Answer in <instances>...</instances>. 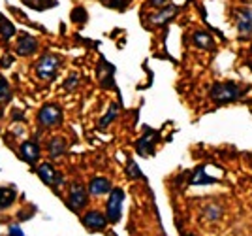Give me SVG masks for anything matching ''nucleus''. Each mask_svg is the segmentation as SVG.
Segmentation results:
<instances>
[{"label": "nucleus", "instance_id": "1", "mask_svg": "<svg viewBox=\"0 0 252 236\" xmlns=\"http://www.w3.org/2000/svg\"><path fill=\"white\" fill-rule=\"evenodd\" d=\"M247 89L249 87L237 81H217L209 89V97L215 104H228V102H235L245 97Z\"/></svg>", "mask_w": 252, "mask_h": 236}, {"label": "nucleus", "instance_id": "2", "mask_svg": "<svg viewBox=\"0 0 252 236\" xmlns=\"http://www.w3.org/2000/svg\"><path fill=\"white\" fill-rule=\"evenodd\" d=\"M123 204H125V191L121 187H113L107 197L105 204V217L109 223H119L123 217Z\"/></svg>", "mask_w": 252, "mask_h": 236}, {"label": "nucleus", "instance_id": "3", "mask_svg": "<svg viewBox=\"0 0 252 236\" xmlns=\"http://www.w3.org/2000/svg\"><path fill=\"white\" fill-rule=\"evenodd\" d=\"M64 112L59 104H43L38 112V123L45 129H55L59 125H63Z\"/></svg>", "mask_w": 252, "mask_h": 236}, {"label": "nucleus", "instance_id": "4", "mask_svg": "<svg viewBox=\"0 0 252 236\" xmlns=\"http://www.w3.org/2000/svg\"><path fill=\"white\" fill-rule=\"evenodd\" d=\"M61 66V59L53 53H45L40 57V61L36 63V76L43 79V81H51L59 72Z\"/></svg>", "mask_w": 252, "mask_h": 236}, {"label": "nucleus", "instance_id": "5", "mask_svg": "<svg viewBox=\"0 0 252 236\" xmlns=\"http://www.w3.org/2000/svg\"><path fill=\"white\" fill-rule=\"evenodd\" d=\"M89 202V191H85V187L81 183H70V191H68V208L72 212H79L83 210Z\"/></svg>", "mask_w": 252, "mask_h": 236}, {"label": "nucleus", "instance_id": "6", "mask_svg": "<svg viewBox=\"0 0 252 236\" xmlns=\"http://www.w3.org/2000/svg\"><path fill=\"white\" fill-rule=\"evenodd\" d=\"M38 176L45 185H49L53 189H59L64 185V176L59 170H55L51 162H42L38 166Z\"/></svg>", "mask_w": 252, "mask_h": 236}, {"label": "nucleus", "instance_id": "7", "mask_svg": "<svg viewBox=\"0 0 252 236\" xmlns=\"http://www.w3.org/2000/svg\"><path fill=\"white\" fill-rule=\"evenodd\" d=\"M81 221H83V227H87V231H91V233H100V231H104L105 225H107L105 214L98 212V210H89V212L83 215Z\"/></svg>", "mask_w": 252, "mask_h": 236}, {"label": "nucleus", "instance_id": "8", "mask_svg": "<svg viewBox=\"0 0 252 236\" xmlns=\"http://www.w3.org/2000/svg\"><path fill=\"white\" fill-rule=\"evenodd\" d=\"M38 51V40L27 33H21L17 36V42H15V53L21 55V57H31L32 53Z\"/></svg>", "mask_w": 252, "mask_h": 236}, {"label": "nucleus", "instance_id": "9", "mask_svg": "<svg viewBox=\"0 0 252 236\" xmlns=\"http://www.w3.org/2000/svg\"><path fill=\"white\" fill-rule=\"evenodd\" d=\"M235 27L241 38H252V8H243L237 13Z\"/></svg>", "mask_w": 252, "mask_h": 236}, {"label": "nucleus", "instance_id": "10", "mask_svg": "<svg viewBox=\"0 0 252 236\" xmlns=\"http://www.w3.org/2000/svg\"><path fill=\"white\" fill-rule=\"evenodd\" d=\"M19 155H21V159L25 162L36 164L38 159H40V146L36 142H32V140H27V142H23L21 148H19Z\"/></svg>", "mask_w": 252, "mask_h": 236}, {"label": "nucleus", "instance_id": "11", "mask_svg": "<svg viewBox=\"0 0 252 236\" xmlns=\"http://www.w3.org/2000/svg\"><path fill=\"white\" fill-rule=\"evenodd\" d=\"M177 6H173V4H166V6H162V8H158V11H155L153 15H151V23L153 25H157V27H160V25H164V23H168L169 19H173L175 17V13H177Z\"/></svg>", "mask_w": 252, "mask_h": 236}, {"label": "nucleus", "instance_id": "12", "mask_svg": "<svg viewBox=\"0 0 252 236\" xmlns=\"http://www.w3.org/2000/svg\"><path fill=\"white\" fill-rule=\"evenodd\" d=\"M111 182L107 178H93L89 182V195L91 197H102V195L111 193Z\"/></svg>", "mask_w": 252, "mask_h": 236}, {"label": "nucleus", "instance_id": "13", "mask_svg": "<svg viewBox=\"0 0 252 236\" xmlns=\"http://www.w3.org/2000/svg\"><path fill=\"white\" fill-rule=\"evenodd\" d=\"M66 148H68V144H66V140L63 136H53L49 140V144H47V153H49L51 159H59L66 153Z\"/></svg>", "mask_w": 252, "mask_h": 236}, {"label": "nucleus", "instance_id": "14", "mask_svg": "<svg viewBox=\"0 0 252 236\" xmlns=\"http://www.w3.org/2000/svg\"><path fill=\"white\" fill-rule=\"evenodd\" d=\"M192 43L196 47H200V49H213L215 47L213 36L209 33H205V31H196V33L192 34Z\"/></svg>", "mask_w": 252, "mask_h": 236}, {"label": "nucleus", "instance_id": "15", "mask_svg": "<svg viewBox=\"0 0 252 236\" xmlns=\"http://www.w3.org/2000/svg\"><path fill=\"white\" fill-rule=\"evenodd\" d=\"M158 134L157 132H147L145 136H141L139 142H137V151L141 153V155H149L153 148H155V142H157Z\"/></svg>", "mask_w": 252, "mask_h": 236}, {"label": "nucleus", "instance_id": "16", "mask_svg": "<svg viewBox=\"0 0 252 236\" xmlns=\"http://www.w3.org/2000/svg\"><path fill=\"white\" fill-rule=\"evenodd\" d=\"M15 189H11V187H2L0 189V210H8L11 204L15 202Z\"/></svg>", "mask_w": 252, "mask_h": 236}, {"label": "nucleus", "instance_id": "17", "mask_svg": "<svg viewBox=\"0 0 252 236\" xmlns=\"http://www.w3.org/2000/svg\"><path fill=\"white\" fill-rule=\"evenodd\" d=\"M217 180L211 178L205 174V166H198V170L194 172V176L190 178V183L192 185H209V183H215Z\"/></svg>", "mask_w": 252, "mask_h": 236}, {"label": "nucleus", "instance_id": "18", "mask_svg": "<svg viewBox=\"0 0 252 236\" xmlns=\"http://www.w3.org/2000/svg\"><path fill=\"white\" fill-rule=\"evenodd\" d=\"M15 27H13V23L10 21V19H6L4 15H0V34H2V38L4 40H10V38H13L15 36Z\"/></svg>", "mask_w": 252, "mask_h": 236}, {"label": "nucleus", "instance_id": "19", "mask_svg": "<svg viewBox=\"0 0 252 236\" xmlns=\"http://www.w3.org/2000/svg\"><path fill=\"white\" fill-rule=\"evenodd\" d=\"M117 118H119V104H111V106H109V110H107V114L100 119L98 127H100V129H105V127H109V125H111Z\"/></svg>", "mask_w": 252, "mask_h": 236}, {"label": "nucleus", "instance_id": "20", "mask_svg": "<svg viewBox=\"0 0 252 236\" xmlns=\"http://www.w3.org/2000/svg\"><path fill=\"white\" fill-rule=\"evenodd\" d=\"M23 4L29 6V8H32V10H38V11H43V10H47V8L57 6L55 0H23Z\"/></svg>", "mask_w": 252, "mask_h": 236}, {"label": "nucleus", "instance_id": "21", "mask_svg": "<svg viewBox=\"0 0 252 236\" xmlns=\"http://www.w3.org/2000/svg\"><path fill=\"white\" fill-rule=\"evenodd\" d=\"M11 98V89L10 83L4 76H0V102H10Z\"/></svg>", "mask_w": 252, "mask_h": 236}, {"label": "nucleus", "instance_id": "22", "mask_svg": "<svg viewBox=\"0 0 252 236\" xmlns=\"http://www.w3.org/2000/svg\"><path fill=\"white\" fill-rule=\"evenodd\" d=\"M130 2H132V0H102V4H104V6L111 8V10H119V11L126 10Z\"/></svg>", "mask_w": 252, "mask_h": 236}, {"label": "nucleus", "instance_id": "23", "mask_svg": "<svg viewBox=\"0 0 252 236\" xmlns=\"http://www.w3.org/2000/svg\"><path fill=\"white\" fill-rule=\"evenodd\" d=\"M72 19H74V23L87 21V11H85V8H75V10L72 11Z\"/></svg>", "mask_w": 252, "mask_h": 236}, {"label": "nucleus", "instance_id": "24", "mask_svg": "<svg viewBox=\"0 0 252 236\" xmlns=\"http://www.w3.org/2000/svg\"><path fill=\"white\" fill-rule=\"evenodd\" d=\"M205 212H207V217H209V219H219V217H220V208H219V206H215V204L207 206V208H205Z\"/></svg>", "mask_w": 252, "mask_h": 236}, {"label": "nucleus", "instance_id": "25", "mask_svg": "<svg viewBox=\"0 0 252 236\" xmlns=\"http://www.w3.org/2000/svg\"><path fill=\"white\" fill-rule=\"evenodd\" d=\"M77 83H79V74H72V76H70V79L64 83V87H66L68 91H72V89H74Z\"/></svg>", "mask_w": 252, "mask_h": 236}, {"label": "nucleus", "instance_id": "26", "mask_svg": "<svg viewBox=\"0 0 252 236\" xmlns=\"http://www.w3.org/2000/svg\"><path fill=\"white\" fill-rule=\"evenodd\" d=\"M11 65H13V57H11V55H4V57L0 59V66H2V68H10Z\"/></svg>", "mask_w": 252, "mask_h": 236}, {"label": "nucleus", "instance_id": "27", "mask_svg": "<svg viewBox=\"0 0 252 236\" xmlns=\"http://www.w3.org/2000/svg\"><path fill=\"white\" fill-rule=\"evenodd\" d=\"M128 174H130L132 178H139V176H141V172H139V168H137L134 162H128Z\"/></svg>", "mask_w": 252, "mask_h": 236}, {"label": "nucleus", "instance_id": "28", "mask_svg": "<svg viewBox=\"0 0 252 236\" xmlns=\"http://www.w3.org/2000/svg\"><path fill=\"white\" fill-rule=\"evenodd\" d=\"M10 236H23V231H21V227L19 225H10Z\"/></svg>", "mask_w": 252, "mask_h": 236}, {"label": "nucleus", "instance_id": "29", "mask_svg": "<svg viewBox=\"0 0 252 236\" xmlns=\"http://www.w3.org/2000/svg\"><path fill=\"white\" fill-rule=\"evenodd\" d=\"M149 4H151L153 8H162V6L168 4V0H149Z\"/></svg>", "mask_w": 252, "mask_h": 236}, {"label": "nucleus", "instance_id": "30", "mask_svg": "<svg viewBox=\"0 0 252 236\" xmlns=\"http://www.w3.org/2000/svg\"><path fill=\"white\" fill-rule=\"evenodd\" d=\"M2 116H4V112H2V110H0V119H2Z\"/></svg>", "mask_w": 252, "mask_h": 236}, {"label": "nucleus", "instance_id": "31", "mask_svg": "<svg viewBox=\"0 0 252 236\" xmlns=\"http://www.w3.org/2000/svg\"><path fill=\"white\" fill-rule=\"evenodd\" d=\"M249 66H251V70H252V61H251V63H249Z\"/></svg>", "mask_w": 252, "mask_h": 236}, {"label": "nucleus", "instance_id": "32", "mask_svg": "<svg viewBox=\"0 0 252 236\" xmlns=\"http://www.w3.org/2000/svg\"><path fill=\"white\" fill-rule=\"evenodd\" d=\"M183 236H194V235H183Z\"/></svg>", "mask_w": 252, "mask_h": 236}]
</instances>
